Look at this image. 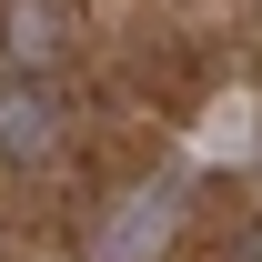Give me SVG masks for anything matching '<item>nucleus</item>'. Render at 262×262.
Here are the masks:
<instances>
[{"label": "nucleus", "instance_id": "f257e3e1", "mask_svg": "<svg viewBox=\"0 0 262 262\" xmlns=\"http://www.w3.org/2000/svg\"><path fill=\"white\" fill-rule=\"evenodd\" d=\"M51 141H61V101L40 91V81H10L0 91V182L31 171V162H51Z\"/></svg>", "mask_w": 262, "mask_h": 262}, {"label": "nucleus", "instance_id": "f03ea898", "mask_svg": "<svg viewBox=\"0 0 262 262\" xmlns=\"http://www.w3.org/2000/svg\"><path fill=\"white\" fill-rule=\"evenodd\" d=\"M0 51H10L20 71L71 61V10H61V0H0Z\"/></svg>", "mask_w": 262, "mask_h": 262}, {"label": "nucleus", "instance_id": "7ed1b4c3", "mask_svg": "<svg viewBox=\"0 0 262 262\" xmlns=\"http://www.w3.org/2000/svg\"><path fill=\"white\" fill-rule=\"evenodd\" d=\"M171 212H182V192H171V182L131 192V202H121V222L101 232V262H151V252L171 242Z\"/></svg>", "mask_w": 262, "mask_h": 262}, {"label": "nucleus", "instance_id": "20e7f679", "mask_svg": "<svg viewBox=\"0 0 262 262\" xmlns=\"http://www.w3.org/2000/svg\"><path fill=\"white\" fill-rule=\"evenodd\" d=\"M232 262H262V222H242V232H232Z\"/></svg>", "mask_w": 262, "mask_h": 262}]
</instances>
